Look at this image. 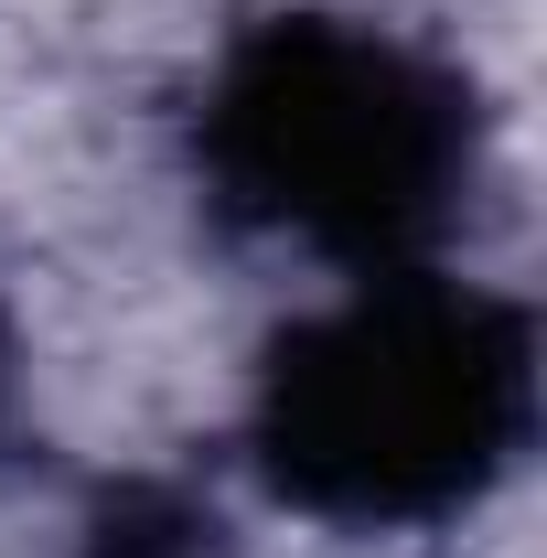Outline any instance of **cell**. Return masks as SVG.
<instances>
[{
	"mask_svg": "<svg viewBox=\"0 0 547 558\" xmlns=\"http://www.w3.org/2000/svg\"><path fill=\"white\" fill-rule=\"evenodd\" d=\"M22 462V333H11V312H0V473Z\"/></svg>",
	"mask_w": 547,
	"mask_h": 558,
	"instance_id": "277c9868",
	"label": "cell"
},
{
	"mask_svg": "<svg viewBox=\"0 0 547 558\" xmlns=\"http://www.w3.org/2000/svg\"><path fill=\"white\" fill-rule=\"evenodd\" d=\"M205 183L226 215L343 269H418L483 183L473 86L409 33L279 11L205 86Z\"/></svg>",
	"mask_w": 547,
	"mask_h": 558,
	"instance_id": "7a4b0ae2",
	"label": "cell"
},
{
	"mask_svg": "<svg viewBox=\"0 0 547 558\" xmlns=\"http://www.w3.org/2000/svg\"><path fill=\"white\" fill-rule=\"evenodd\" d=\"M65 558H236V537H226V515H215L205 494L139 473V484H108L75 515Z\"/></svg>",
	"mask_w": 547,
	"mask_h": 558,
	"instance_id": "3957f363",
	"label": "cell"
},
{
	"mask_svg": "<svg viewBox=\"0 0 547 558\" xmlns=\"http://www.w3.org/2000/svg\"><path fill=\"white\" fill-rule=\"evenodd\" d=\"M537 440V323L526 301L451 269H365L301 312L258 365L247 462L323 526H440L473 515Z\"/></svg>",
	"mask_w": 547,
	"mask_h": 558,
	"instance_id": "6da1fadb",
	"label": "cell"
}]
</instances>
